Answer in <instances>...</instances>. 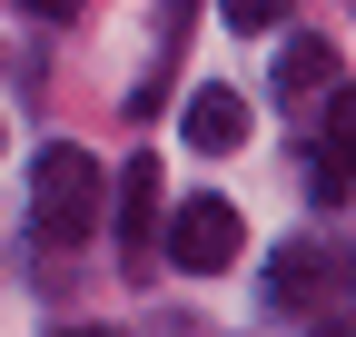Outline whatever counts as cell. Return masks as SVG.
I'll return each instance as SVG.
<instances>
[{
	"instance_id": "obj_1",
	"label": "cell",
	"mask_w": 356,
	"mask_h": 337,
	"mask_svg": "<svg viewBox=\"0 0 356 337\" xmlns=\"http://www.w3.org/2000/svg\"><path fill=\"white\" fill-rule=\"evenodd\" d=\"M30 228L50 248L99 238V159L89 149H40L30 159Z\"/></svg>"
},
{
	"instance_id": "obj_2",
	"label": "cell",
	"mask_w": 356,
	"mask_h": 337,
	"mask_svg": "<svg viewBox=\"0 0 356 337\" xmlns=\"http://www.w3.org/2000/svg\"><path fill=\"white\" fill-rule=\"evenodd\" d=\"M337 298H346V248L287 238L277 258H267V308H277V318H317V308H337Z\"/></svg>"
},
{
	"instance_id": "obj_3",
	"label": "cell",
	"mask_w": 356,
	"mask_h": 337,
	"mask_svg": "<svg viewBox=\"0 0 356 337\" xmlns=\"http://www.w3.org/2000/svg\"><path fill=\"white\" fill-rule=\"evenodd\" d=\"M159 248L188 278H218V268L238 258V208L228 198H178V219H159Z\"/></svg>"
},
{
	"instance_id": "obj_4",
	"label": "cell",
	"mask_w": 356,
	"mask_h": 337,
	"mask_svg": "<svg viewBox=\"0 0 356 337\" xmlns=\"http://www.w3.org/2000/svg\"><path fill=\"white\" fill-rule=\"evenodd\" d=\"M109 219H119V248H129V258H139V248L159 238V159H149V149L119 168V198H109Z\"/></svg>"
},
{
	"instance_id": "obj_5",
	"label": "cell",
	"mask_w": 356,
	"mask_h": 337,
	"mask_svg": "<svg viewBox=\"0 0 356 337\" xmlns=\"http://www.w3.org/2000/svg\"><path fill=\"white\" fill-rule=\"evenodd\" d=\"M178 139H188V149H238V139H248V100H238V90H188Z\"/></svg>"
},
{
	"instance_id": "obj_6",
	"label": "cell",
	"mask_w": 356,
	"mask_h": 337,
	"mask_svg": "<svg viewBox=\"0 0 356 337\" xmlns=\"http://www.w3.org/2000/svg\"><path fill=\"white\" fill-rule=\"evenodd\" d=\"M327 70H337V50H327V40H287L277 90H287V100H307V90H327Z\"/></svg>"
},
{
	"instance_id": "obj_7",
	"label": "cell",
	"mask_w": 356,
	"mask_h": 337,
	"mask_svg": "<svg viewBox=\"0 0 356 337\" xmlns=\"http://www.w3.org/2000/svg\"><path fill=\"white\" fill-rule=\"evenodd\" d=\"M307 198H317V208H346V139H317V159H307Z\"/></svg>"
},
{
	"instance_id": "obj_8",
	"label": "cell",
	"mask_w": 356,
	"mask_h": 337,
	"mask_svg": "<svg viewBox=\"0 0 356 337\" xmlns=\"http://www.w3.org/2000/svg\"><path fill=\"white\" fill-rule=\"evenodd\" d=\"M287 10H297V0H228V20H238V30H277Z\"/></svg>"
},
{
	"instance_id": "obj_9",
	"label": "cell",
	"mask_w": 356,
	"mask_h": 337,
	"mask_svg": "<svg viewBox=\"0 0 356 337\" xmlns=\"http://www.w3.org/2000/svg\"><path fill=\"white\" fill-rule=\"evenodd\" d=\"M30 20H79V0H20Z\"/></svg>"
}]
</instances>
